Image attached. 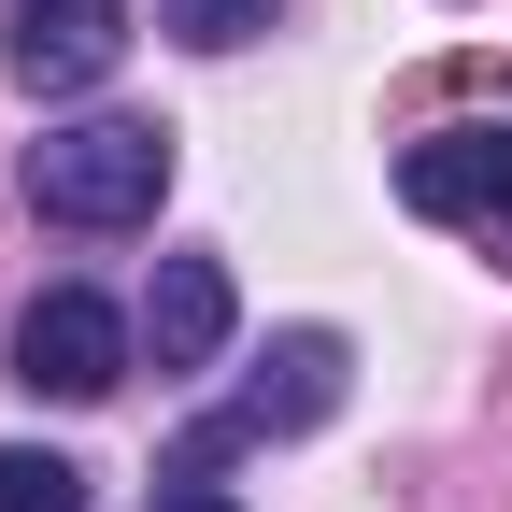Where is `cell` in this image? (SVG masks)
Returning <instances> with one entry per match:
<instances>
[{
    "mask_svg": "<svg viewBox=\"0 0 512 512\" xmlns=\"http://www.w3.org/2000/svg\"><path fill=\"white\" fill-rule=\"evenodd\" d=\"M157 200H171V128H143V114H86L29 143V214H57V228H143Z\"/></svg>",
    "mask_w": 512,
    "mask_h": 512,
    "instance_id": "cell-1",
    "label": "cell"
},
{
    "mask_svg": "<svg viewBox=\"0 0 512 512\" xmlns=\"http://www.w3.org/2000/svg\"><path fill=\"white\" fill-rule=\"evenodd\" d=\"M328 413H342V342H328V328H285V342H271V370H256L242 399L200 427V456H185V470L242 456V441H285V427H328Z\"/></svg>",
    "mask_w": 512,
    "mask_h": 512,
    "instance_id": "cell-4",
    "label": "cell"
},
{
    "mask_svg": "<svg viewBox=\"0 0 512 512\" xmlns=\"http://www.w3.org/2000/svg\"><path fill=\"white\" fill-rule=\"evenodd\" d=\"M128 57V15L114 0H15V86L29 100H72Z\"/></svg>",
    "mask_w": 512,
    "mask_h": 512,
    "instance_id": "cell-5",
    "label": "cell"
},
{
    "mask_svg": "<svg viewBox=\"0 0 512 512\" xmlns=\"http://www.w3.org/2000/svg\"><path fill=\"white\" fill-rule=\"evenodd\" d=\"M0 512H86V470L43 441H0Z\"/></svg>",
    "mask_w": 512,
    "mask_h": 512,
    "instance_id": "cell-7",
    "label": "cell"
},
{
    "mask_svg": "<svg viewBox=\"0 0 512 512\" xmlns=\"http://www.w3.org/2000/svg\"><path fill=\"white\" fill-rule=\"evenodd\" d=\"M157 29H171V43H200V57H228V43L271 29V0H157Z\"/></svg>",
    "mask_w": 512,
    "mask_h": 512,
    "instance_id": "cell-8",
    "label": "cell"
},
{
    "mask_svg": "<svg viewBox=\"0 0 512 512\" xmlns=\"http://www.w3.org/2000/svg\"><path fill=\"white\" fill-rule=\"evenodd\" d=\"M399 200L427 228H470L484 256H512V128H427L399 157Z\"/></svg>",
    "mask_w": 512,
    "mask_h": 512,
    "instance_id": "cell-3",
    "label": "cell"
},
{
    "mask_svg": "<svg viewBox=\"0 0 512 512\" xmlns=\"http://www.w3.org/2000/svg\"><path fill=\"white\" fill-rule=\"evenodd\" d=\"M242 328V299H228V256H157V299H143V356L157 370H214Z\"/></svg>",
    "mask_w": 512,
    "mask_h": 512,
    "instance_id": "cell-6",
    "label": "cell"
},
{
    "mask_svg": "<svg viewBox=\"0 0 512 512\" xmlns=\"http://www.w3.org/2000/svg\"><path fill=\"white\" fill-rule=\"evenodd\" d=\"M157 512H242L228 484H200V470H185V484H157Z\"/></svg>",
    "mask_w": 512,
    "mask_h": 512,
    "instance_id": "cell-9",
    "label": "cell"
},
{
    "mask_svg": "<svg viewBox=\"0 0 512 512\" xmlns=\"http://www.w3.org/2000/svg\"><path fill=\"white\" fill-rule=\"evenodd\" d=\"M15 384H29V399H57V413L114 399V384H128V313L86 299V285L29 299V313H15Z\"/></svg>",
    "mask_w": 512,
    "mask_h": 512,
    "instance_id": "cell-2",
    "label": "cell"
}]
</instances>
